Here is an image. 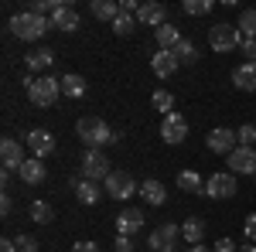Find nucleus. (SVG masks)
<instances>
[{
    "mask_svg": "<svg viewBox=\"0 0 256 252\" xmlns=\"http://www.w3.org/2000/svg\"><path fill=\"white\" fill-rule=\"evenodd\" d=\"M137 20L158 31V27H164V24H168V10H164V3H154V0H150V3H140Z\"/></svg>",
    "mask_w": 256,
    "mask_h": 252,
    "instance_id": "13",
    "label": "nucleus"
},
{
    "mask_svg": "<svg viewBox=\"0 0 256 252\" xmlns=\"http://www.w3.org/2000/svg\"><path fill=\"white\" fill-rule=\"evenodd\" d=\"M0 188H10V171H7V167L0 171Z\"/></svg>",
    "mask_w": 256,
    "mask_h": 252,
    "instance_id": "41",
    "label": "nucleus"
},
{
    "mask_svg": "<svg viewBox=\"0 0 256 252\" xmlns=\"http://www.w3.org/2000/svg\"><path fill=\"white\" fill-rule=\"evenodd\" d=\"M181 235H184L188 246H202V239H205V225H202V218H184Z\"/></svg>",
    "mask_w": 256,
    "mask_h": 252,
    "instance_id": "24",
    "label": "nucleus"
},
{
    "mask_svg": "<svg viewBox=\"0 0 256 252\" xmlns=\"http://www.w3.org/2000/svg\"><path fill=\"white\" fill-rule=\"evenodd\" d=\"M242 232H246V239H250V242H256V215H250V218H246Z\"/></svg>",
    "mask_w": 256,
    "mask_h": 252,
    "instance_id": "36",
    "label": "nucleus"
},
{
    "mask_svg": "<svg viewBox=\"0 0 256 252\" xmlns=\"http://www.w3.org/2000/svg\"><path fill=\"white\" fill-rule=\"evenodd\" d=\"M62 96L65 99H82L86 96V78L82 75H62Z\"/></svg>",
    "mask_w": 256,
    "mask_h": 252,
    "instance_id": "22",
    "label": "nucleus"
},
{
    "mask_svg": "<svg viewBox=\"0 0 256 252\" xmlns=\"http://www.w3.org/2000/svg\"><path fill=\"white\" fill-rule=\"evenodd\" d=\"M0 252H18V246H14V239H4V242H0Z\"/></svg>",
    "mask_w": 256,
    "mask_h": 252,
    "instance_id": "40",
    "label": "nucleus"
},
{
    "mask_svg": "<svg viewBox=\"0 0 256 252\" xmlns=\"http://www.w3.org/2000/svg\"><path fill=\"white\" fill-rule=\"evenodd\" d=\"M239 34L242 38H256V10H242L239 14Z\"/></svg>",
    "mask_w": 256,
    "mask_h": 252,
    "instance_id": "30",
    "label": "nucleus"
},
{
    "mask_svg": "<svg viewBox=\"0 0 256 252\" xmlns=\"http://www.w3.org/2000/svg\"><path fill=\"white\" fill-rule=\"evenodd\" d=\"M239 252H256V246H242V249H239Z\"/></svg>",
    "mask_w": 256,
    "mask_h": 252,
    "instance_id": "44",
    "label": "nucleus"
},
{
    "mask_svg": "<svg viewBox=\"0 0 256 252\" xmlns=\"http://www.w3.org/2000/svg\"><path fill=\"white\" fill-rule=\"evenodd\" d=\"M113 249H116V252H130V249H134V246H130V235H116Z\"/></svg>",
    "mask_w": 256,
    "mask_h": 252,
    "instance_id": "37",
    "label": "nucleus"
},
{
    "mask_svg": "<svg viewBox=\"0 0 256 252\" xmlns=\"http://www.w3.org/2000/svg\"><path fill=\"white\" fill-rule=\"evenodd\" d=\"M239 51L246 55V61H256V38H242V44H239Z\"/></svg>",
    "mask_w": 256,
    "mask_h": 252,
    "instance_id": "35",
    "label": "nucleus"
},
{
    "mask_svg": "<svg viewBox=\"0 0 256 252\" xmlns=\"http://www.w3.org/2000/svg\"><path fill=\"white\" fill-rule=\"evenodd\" d=\"M116 14H120V3H113V0H92V17H99V20H116Z\"/></svg>",
    "mask_w": 256,
    "mask_h": 252,
    "instance_id": "27",
    "label": "nucleus"
},
{
    "mask_svg": "<svg viewBox=\"0 0 256 252\" xmlns=\"http://www.w3.org/2000/svg\"><path fill=\"white\" fill-rule=\"evenodd\" d=\"M181 10H184V14H192V17H202V14H208V10H212V0H184V3H181Z\"/></svg>",
    "mask_w": 256,
    "mask_h": 252,
    "instance_id": "31",
    "label": "nucleus"
},
{
    "mask_svg": "<svg viewBox=\"0 0 256 252\" xmlns=\"http://www.w3.org/2000/svg\"><path fill=\"white\" fill-rule=\"evenodd\" d=\"M239 147V140H236V130H229V126H216L212 133H208V150L212 154H232Z\"/></svg>",
    "mask_w": 256,
    "mask_h": 252,
    "instance_id": "11",
    "label": "nucleus"
},
{
    "mask_svg": "<svg viewBox=\"0 0 256 252\" xmlns=\"http://www.w3.org/2000/svg\"><path fill=\"white\" fill-rule=\"evenodd\" d=\"M158 34V51H171L178 41H181V34H178V27H171V24H164V27H158L154 31Z\"/></svg>",
    "mask_w": 256,
    "mask_h": 252,
    "instance_id": "26",
    "label": "nucleus"
},
{
    "mask_svg": "<svg viewBox=\"0 0 256 252\" xmlns=\"http://www.w3.org/2000/svg\"><path fill=\"white\" fill-rule=\"evenodd\" d=\"M52 61H55V51H52V48H34V51H28V55H24L28 72H48V68H52Z\"/></svg>",
    "mask_w": 256,
    "mask_h": 252,
    "instance_id": "18",
    "label": "nucleus"
},
{
    "mask_svg": "<svg viewBox=\"0 0 256 252\" xmlns=\"http://www.w3.org/2000/svg\"><path fill=\"white\" fill-rule=\"evenodd\" d=\"M184 136H188V123H184V116L181 113H168V116L160 119V140L164 143H184Z\"/></svg>",
    "mask_w": 256,
    "mask_h": 252,
    "instance_id": "9",
    "label": "nucleus"
},
{
    "mask_svg": "<svg viewBox=\"0 0 256 252\" xmlns=\"http://www.w3.org/2000/svg\"><path fill=\"white\" fill-rule=\"evenodd\" d=\"M31 218L41 222V225H48V222L55 218V212H52V205H48V201H34V205H31Z\"/></svg>",
    "mask_w": 256,
    "mask_h": 252,
    "instance_id": "32",
    "label": "nucleus"
},
{
    "mask_svg": "<svg viewBox=\"0 0 256 252\" xmlns=\"http://www.w3.org/2000/svg\"><path fill=\"white\" fill-rule=\"evenodd\" d=\"M178 188L184 194H205V181H202L195 171H181V174H178Z\"/></svg>",
    "mask_w": 256,
    "mask_h": 252,
    "instance_id": "25",
    "label": "nucleus"
},
{
    "mask_svg": "<svg viewBox=\"0 0 256 252\" xmlns=\"http://www.w3.org/2000/svg\"><path fill=\"white\" fill-rule=\"evenodd\" d=\"M0 160H4V167H7V171H20V164H24L28 157L20 154V143H18V140L4 136V140H0Z\"/></svg>",
    "mask_w": 256,
    "mask_h": 252,
    "instance_id": "14",
    "label": "nucleus"
},
{
    "mask_svg": "<svg viewBox=\"0 0 256 252\" xmlns=\"http://www.w3.org/2000/svg\"><path fill=\"white\" fill-rule=\"evenodd\" d=\"M79 10L76 7H68V3H62L58 10L52 14V27H58V31H79Z\"/></svg>",
    "mask_w": 256,
    "mask_h": 252,
    "instance_id": "17",
    "label": "nucleus"
},
{
    "mask_svg": "<svg viewBox=\"0 0 256 252\" xmlns=\"http://www.w3.org/2000/svg\"><path fill=\"white\" fill-rule=\"evenodd\" d=\"M171 55H174V58H178V65H181V61H184V65H192V61L198 58L195 44H192V41H184V38H181V41H178V44H174V48H171Z\"/></svg>",
    "mask_w": 256,
    "mask_h": 252,
    "instance_id": "28",
    "label": "nucleus"
},
{
    "mask_svg": "<svg viewBox=\"0 0 256 252\" xmlns=\"http://www.w3.org/2000/svg\"><path fill=\"white\" fill-rule=\"evenodd\" d=\"M110 174L113 171H110V160H106L102 150H86L82 154V177L86 181H106Z\"/></svg>",
    "mask_w": 256,
    "mask_h": 252,
    "instance_id": "6",
    "label": "nucleus"
},
{
    "mask_svg": "<svg viewBox=\"0 0 256 252\" xmlns=\"http://www.w3.org/2000/svg\"><path fill=\"white\" fill-rule=\"evenodd\" d=\"M140 194H144L147 205H164V201H168V191H164L160 181H144V184H140Z\"/></svg>",
    "mask_w": 256,
    "mask_h": 252,
    "instance_id": "23",
    "label": "nucleus"
},
{
    "mask_svg": "<svg viewBox=\"0 0 256 252\" xmlns=\"http://www.w3.org/2000/svg\"><path fill=\"white\" fill-rule=\"evenodd\" d=\"M188 252H212V249H205V246H192Z\"/></svg>",
    "mask_w": 256,
    "mask_h": 252,
    "instance_id": "43",
    "label": "nucleus"
},
{
    "mask_svg": "<svg viewBox=\"0 0 256 252\" xmlns=\"http://www.w3.org/2000/svg\"><path fill=\"white\" fill-rule=\"evenodd\" d=\"M232 82H236L242 92H256V61H242L236 72H232Z\"/></svg>",
    "mask_w": 256,
    "mask_h": 252,
    "instance_id": "19",
    "label": "nucleus"
},
{
    "mask_svg": "<svg viewBox=\"0 0 256 252\" xmlns=\"http://www.w3.org/2000/svg\"><path fill=\"white\" fill-rule=\"evenodd\" d=\"M76 198H79L82 205H96L99 198H102L99 181H86V177H79V181H76Z\"/></svg>",
    "mask_w": 256,
    "mask_h": 252,
    "instance_id": "21",
    "label": "nucleus"
},
{
    "mask_svg": "<svg viewBox=\"0 0 256 252\" xmlns=\"http://www.w3.org/2000/svg\"><path fill=\"white\" fill-rule=\"evenodd\" d=\"M150 102H154V109H160L164 116H168V113H174V96H171L168 89H158V92L150 96Z\"/></svg>",
    "mask_w": 256,
    "mask_h": 252,
    "instance_id": "29",
    "label": "nucleus"
},
{
    "mask_svg": "<svg viewBox=\"0 0 256 252\" xmlns=\"http://www.w3.org/2000/svg\"><path fill=\"white\" fill-rule=\"evenodd\" d=\"M208 44H212V51H218V55H226V51H236L239 44H242V34H239L236 24H212L208 27Z\"/></svg>",
    "mask_w": 256,
    "mask_h": 252,
    "instance_id": "4",
    "label": "nucleus"
},
{
    "mask_svg": "<svg viewBox=\"0 0 256 252\" xmlns=\"http://www.w3.org/2000/svg\"><path fill=\"white\" fill-rule=\"evenodd\" d=\"M236 140H239V147H253L256 143V126H239V133H236Z\"/></svg>",
    "mask_w": 256,
    "mask_h": 252,
    "instance_id": "33",
    "label": "nucleus"
},
{
    "mask_svg": "<svg viewBox=\"0 0 256 252\" xmlns=\"http://www.w3.org/2000/svg\"><path fill=\"white\" fill-rule=\"evenodd\" d=\"M178 239H181V225L164 222V225H158V229L150 232L147 246H150L154 252H174V249H178Z\"/></svg>",
    "mask_w": 256,
    "mask_h": 252,
    "instance_id": "5",
    "label": "nucleus"
},
{
    "mask_svg": "<svg viewBox=\"0 0 256 252\" xmlns=\"http://www.w3.org/2000/svg\"><path fill=\"white\" fill-rule=\"evenodd\" d=\"M20 181H24V184H31V188H38V184H44V177H48V167H44V164H41L38 157H28V160H24V164H20Z\"/></svg>",
    "mask_w": 256,
    "mask_h": 252,
    "instance_id": "15",
    "label": "nucleus"
},
{
    "mask_svg": "<svg viewBox=\"0 0 256 252\" xmlns=\"http://www.w3.org/2000/svg\"><path fill=\"white\" fill-rule=\"evenodd\" d=\"M24 85H28V99L38 109H52L62 96V78H52V75H31L24 78Z\"/></svg>",
    "mask_w": 256,
    "mask_h": 252,
    "instance_id": "1",
    "label": "nucleus"
},
{
    "mask_svg": "<svg viewBox=\"0 0 256 252\" xmlns=\"http://www.w3.org/2000/svg\"><path fill=\"white\" fill-rule=\"evenodd\" d=\"M205 194L208 198H216V201H226V198H232L236 194V174L232 171H218L205 181Z\"/></svg>",
    "mask_w": 256,
    "mask_h": 252,
    "instance_id": "8",
    "label": "nucleus"
},
{
    "mask_svg": "<svg viewBox=\"0 0 256 252\" xmlns=\"http://www.w3.org/2000/svg\"><path fill=\"white\" fill-rule=\"evenodd\" d=\"M24 143H28V150H31V154L38 157V160H44V157H48L52 150H55V136L48 133V130H31Z\"/></svg>",
    "mask_w": 256,
    "mask_h": 252,
    "instance_id": "12",
    "label": "nucleus"
},
{
    "mask_svg": "<svg viewBox=\"0 0 256 252\" xmlns=\"http://www.w3.org/2000/svg\"><path fill=\"white\" fill-rule=\"evenodd\" d=\"M216 252H236V242H232V239H218Z\"/></svg>",
    "mask_w": 256,
    "mask_h": 252,
    "instance_id": "38",
    "label": "nucleus"
},
{
    "mask_svg": "<svg viewBox=\"0 0 256 252\" xmlns=\"http://www.w3.org/2000/svg\"><path fill=\"white\" fill-rule=\"evenodd\" d=\"M72 252H99V246H96V242H76Z\"/></svg>",
    "mask_w": 256,
    "mask_h": 252,
    "instance_id": "39",
    "label": "nucleus"
},
{
    "mask_svg": "<svg viewBox=\"0 0 256 252\" xmlns=\"http://www.w3.org/2000/svg\"><path fill=\"white\" fill-rule=\"evenodd\" d=\"M102 184H106V194H110V198H116V201H126L130 194H140L137 181L126 174V171H113V174L106 177Z\"/></svg>",
    "mask_w": 256,
    "mask_h": 252,
    "instance_id": "7",
    "label": "nucleus"
},
{
    "mask_svg": "<svg viewBox=\"0 0 256 252\" xmlns=\"http://www.w3.org/2000/svg\"><path fill=\"white\" fill-rule=\"evenodd\" d=\"M226 160L232 174H256V147H236Z\"/></svg>",
    "mask_w": 256,
    "mask_h": 252,
    "instance_id": "10",
    "label": "nucleus"
},
{
    "mask_svg": "<svg viewBox=\"0 0 256 252\" xmlns=\"http://www.w3.org/2000/svg\"><path fill=\"white\" fill-rule=\"evenodd\" d=\"M14 246H18V252H38V239L34 235H18Z\"/></svg>",
    "mask_w": 256,
    "mask_h": 252,
    "instance_id": "34",
    "label": "nucleus"
},
{
    "mask_svg": "<svg viewBox=\"0 0 256 252\" xmlns=\"http://www.w3.org/2000/svg\"><path fill=\"white\" fill-rule=\"evenodd\" d=\"M144 229V212L140 208H123V212L116 215V232L120 235H134Z\"/></svg>",
    "mask_w": 256,
    "mask_h": 252,
    "instance_id": "16",
    "label": "nucleus"
},
{
    "mask_svg": "<svg viewBox=\"0 0 256 252\" xmlns=\"http://www.w3.org/2000/svg\"><path fill=\"white\" fill-rule=\"evenodd\" d=\"M48 27H52V20L38 17V14H31V10H20V14L10 17V31H14L20 41H38Z\"/></svg>",
    "mask_w": 256,
    "mask_h": 252,
    "instance_id": "3",
    "label": "nucleus"
},
{
    "mask_svg": "<svg viewBox=\"0 0 256 252\" xmlns=\"http://www.w3.org/2000/svg\"><path fill=\"white\" fill-rule=\"evenodd\" d=\"M76 133H79V140L89 150H102L106 143H116V133L102 123V116H82L76 123Z\"/></svg>",
    "mask_w": 256,
    "mask_h": 252,
    "instance_id": "2",
    "label": "nucleus"
},
{
    "mask_svg": "<svg viewBox=\"0 0 256 252\" xmlns=\"http://www.w3.org/2000/svg\"><path fill=\"white\" fill-rule=\"evenodd\" d=\"M150 68H154L158 78H171L178 72V58L171 55V51H158V55L150 58Z\"/></svg>",
    "mask_w": 256,
    "mask_h": 252,
    "instance_id": "20",
    "label": "nucleus"
},
{
    "mask_svg": "<svg viewBox=\"0 0 256 252\" xmlns=\"http://www.w3.org/2000/svg\"><path fill=\"white\" fill-rule=\"evenodd\" d=\"M0 212H4V215H10V198H7V194L0 198Z\"/></svg>",
    "mask_w": 256,
    "mask_h": 252,
    "instance_id": "42",
    "label": "nucleus"
}]
</instances>
